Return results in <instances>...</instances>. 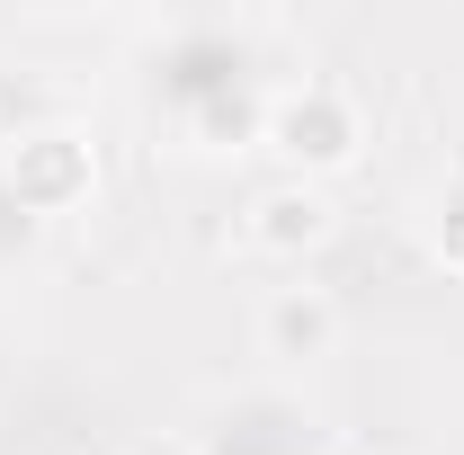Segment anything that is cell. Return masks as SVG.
I'll use <instances>...</instances> for the list:
<instances>
[{
	"label": "cell",
	"mask_w": 464,
	"mask_h": 455,
	"mask_svg": "<svg viewBox=\"0 0 464 455\" xmlns=\"http://www.w3.org/2000/svg\"><path fill=\"white\" fill-rule=\"evenodd\" d=\"M90 179H99V161H90V143L72 134V125H27V134H9V152H0V188L45 224V215H72L81 197H90Z\"/></svg>",
	"instance_id": "1"
},
{
	"label": "cell",
	"mask_w": 464,
	"mask_h": 455,
	"mask_svg": "<svg viewBox=\"0 0 464 455\" xmlns=\"http://www.w3.org/2000/svg\"><path fill=\"white\" fill-rule=\"evenodd\" d=\"M268 143L286 152L295 170H340L348 152H357V108H348L331 81H304V90H286L268 108Z\"/></svg>",
	"instance_id": "2"
},
{
	"label": "cell",
	"mask_w": 464,
	"mask_h": 455,
	"mask_svg": "<svg viewBox=\"0 0 464 455\" xmlns=\"http://www.w3.org/2000/svg\"><path fill=\"white\" fill-rule=\"evenodd\" d=\"M259 340H268V357H322V348L340 340V313H331V295L286 286V295H268V313H259Z\"/></svg>",
	"instance_id": "3"
},
{
	"label": "cell",
	"mask_w": 464,
	"mask_h": 455,
	"mask_svg": "<svg viewBox=\"0 0 464 455\" xmlns=\"http://www.w3.org/2000/svg\"><path fill=\"white\" fill-rule=\"evenodd\" d=\"M331 232V206L304 188V179H286V188H268L259 206H250V241L259 250H277V259H295V250H313Z\"/></svg>",
	"instance_id": "4"
},
{
	"label": "cell",
	"mask_w": 464,
	"mask_h": 455,
	"mask_svg": "<svg viewBox=\"0 0 464 455\" xmlns=\"http://www.w3.org/2000/svg\"><path fill=\"white\" fill-rule=\"evenodd\" d=\"M313 447V420L286 411V402H241L224 429H215V447L206 455H304Z\"/></svg>",
	"instance_id": "5"
},
{
	"label": "cell",
	"mask_w": 464,
	"mask_h": 455,
	"mask_svg": "<svg viewBox=\"0 0 464 455\" xmlns=\"http://www.w3.org/2000/svg\"><path fill=\"white\" fill-rule=\"evenodd\" d=\"M188 125H197V143H250V134H268V99L250 81H224V90L188 99Z\"/></svg>",
	"instance_id": "6"
},
{
	"label": "cell",
	"mask_w": 464,
	"mask_h": 455,
	"mask_svg": "<svg viewBox=\"0 0 464 455\" xmlns=\"http://www.w3.org/2000/svg\"><path fill=\"white\" fill-rule=\"evenodd\" d=\"M429 241H438V259H447V268H464V179L438 197V215H429Z\"/></svg>",
	"instance_id": "7"
}]
</instances>
